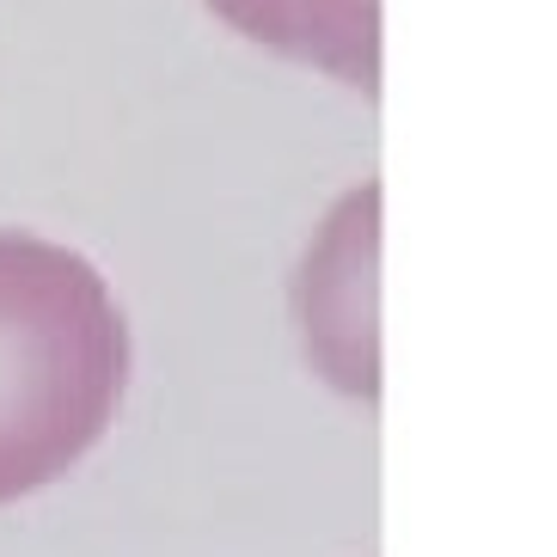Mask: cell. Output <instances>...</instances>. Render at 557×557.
<instances>
[{
  "mask_svg": "<svg viewBox=\"0 0 557 557\" xmlns=\"http://www.w3.org/2000/svg\"><path fill=\"white\" fill-rule=\"evenodd\" d=\"M239 37L312 62L356 92L380 86V0H209Z\"/></svg>",
  "mask_w": 557,
  "mask_h": 557,
  "instance_id": "obj_3",
  "label": "cell"
},
{
  "mask_svg": "<svg viewBox=\"0 0 557 557\" xmlns=\"http://www.w3.org/2000/svg\"><path fill=\"white\" fill-rule=\"evenodd\" d=\"M129 386V325L67 246L0 233V503L74 466Z\"/></svg>",
  "mask_w": 557,
  "mask_h": 557,
  "instance_id": "obj_1",
  "label": "cell"
},
{
  "mask_svg": "<svg viewBox=\"0 0 557 557\" xmlns=\"http://www.w3.org/2000/svg\"><path fill=\"white\" fill-rule=\"evenodd\" d=\"M374 184H361L356 197L325 214L300 276L312 361L331 386L356 398H374Z\"/></svg>",
  "mask_w": 557,
  "mask_h": 557,
  "instance_id": "obj_2",
  "label": "cell"
}]
</instances>
